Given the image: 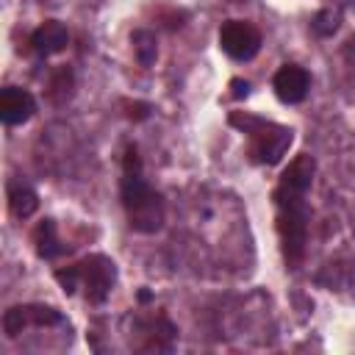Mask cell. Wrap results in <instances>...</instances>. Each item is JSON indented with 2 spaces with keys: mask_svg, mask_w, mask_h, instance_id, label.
Here are the masks:
<instances>
[{
  "mask_svg": "<svg viewBox=\"0 0 355 355\" xmlns=\"http://www.w3.org/2000/svg\"><path fill=\"white\" fill-rule=\"evenodd\" d=\"M122 205L136 233H158L164 227V197L144 180L141 158L133 144L122 158Z\"/></svg>",
  "mask_w": 355,
  "mask_h": 355,
  "instance_id": "cell-1",
  "label": "cell"
},
{
  "mask_svg": "<svg viewBox=\"0 0 355 355\" xmlns=\"http://www.w3.org/2000/svg\"><path fill=\"white\" fill-rule=\"evenodd\" d=\"M275 202H277V233H280V244H283V258L291 269H297L305 255V241H308L305 194L275 191Z\"/></svg>",
  "mask_w": 355,
  "mask_h": 355,
  "instance_id": "cell-2",
  "label": "cell"
},
{
  "mask_svg": "<svg viewBox=\"0 0 355 355\" xmlns=\"http://www.w3.org/2000/svg\"><path fill=\"white\" fill-rule=\"evenodd\" d=\"M230 125L241 128L247 136H250V158L255 164H277L288 144H291V130L286 125H277V122H266V119H258V116H241V114H233L230 116Z\"/></svg>",
  "mask_w": 355,
  "mask_h": 355,
  "instance_id": "cell-3",
  "label": "cell"
},
{
  "mask_svg": "<svg viewBox=\"0 0 355 355\" xmlns=\"http://www.w3.org/2000/svg\"><path fill=\"white\" fill-rule=\"evenodd\" d=\"M78 283L86 288V300L92 305H100L108 300L114 283H116V266L105 255H86L83 261L75 263Z\"/></svg>",
  "mask_w": 355,
  "mask_h": 355,
  "instance_id": "cell-4",
  "label": "cell"
},
{
  "mask_svg": "<svg viewBox=\"0 0 355 355\" xmlns=\"http://www.w3.org/2000/svg\"><path fill=\"white\" fill-rule=\"evenodd\" d=\"M219 44L222 50L236 61H250L261 50V31L252 22L244 19H227L219 28Z\"/></svg>",
  "mask_w": 355,
  "mask_h": 355,
  "instance_id": "cell-5",
  "label": "cell"
},
{
  "mask_svg": "<svg viewBox=\"0 0 355 355\" xmlns=\"http://www.w3.org/2000/svg\"><path fill=\"white\" fill-rule=\"evenodd\" d=\"M64 324V316L50 305H14L3 313V333L17 338L28 327H53Z\"/></svg>",
  "mask_w": 355,
  "mask_h": 355,
  "instance_id": "cell-6",
  "label": "cell"
},
{
  "mask_svg": "<svg viewBox=\"0 0 355 355\" xmlns=\"http://www.w3.org/2000/svg\"><path fill=\"white\" fill-rule=\"evenodd\" d=\"M272 89L275 94L294 105V103H302L308 89H311V75L305 67H297V64H283L277 72H275V80H272Z\"/></svg>",
  "mask_w": 355,
  "mask_h": 355,
  "instance_id": "cell-7",
  "label": "cell"
},
{
  "mask_svg": "<svg viewBox=\"0 0 355 355\" xmlns=\"http://www.w3.org/2000/svg\"><path fill=\"white\" fill-rule=\"evenodd\" d=\"M36 111V100L28 89H19V86H6L3 94H0V119L3 125H22L33 116Z\"/></svg>",
  "mask_w": 355,
  "mask_h": 355,
  "instance_id": "cell-8",
  "label": "cell"
},
{
  "mask_svg": "<svg viewBox=\"0 0 355 355\" xmlns=\"http://www.w3.org/2000/svg\"><path fill=\"white\" fill-rule=\"evenodd\" d=\"M313 172H316V161L311 155H297L280 175V183L275 191H286V194H305L313 183Z\"/></svg>",
  "mask_w": 355,
  "mask_h": 355,
  "instance_id": "cell-9",
  "label": "cell"
},
{
  "mask_svg": "<svg viewBox=\"0 0 355 355\" xmlns=\"http://www.w3.org/2000/svg\"><path fill=\"white\" fill-rule=\"evenodd\" d=\"M67 42H69V33L58 19H47L31 33V47L39 55H55L67 47Z\"/></svg>",
  "mask_w": 355,
  "mask_h": 355,
  "instance_id": "cell-10",
  "label": "cell"
},
{
  "mask_svg": "<svg viewBox=\"0 0 355 355\" xmlns=\"http://www.w3.org/2000/svg\"><path fill=\"white\" fill-rule=\"evenodd\" d=\"M8 208H11L14 216L28 219V216L36 214V208H39V197H36L33 189L19 186V183H11V186H8Z\"/></svg>",
  "mask_w": 355,
  "mask_h": 355,
  "instance_id": "cell-11",
  "label": "cell"
},
{
  "mask_svg": "<svg viewBox=\"0 0 355 355\" xmlns=\"http://www.w3.org/2000/svg\"><path fill=\"white\" fill-rule=\"evenodd\" d=\"M33 241H36V252H39V258H44V261H50V258H55V255L64 252L53 219H42V222H39V227H36V233H33Z\"/></svg>",
  "mask_w": 355,
  "mask_h": 355,
  "instance_id": "cell-12",
  "label": "cell"
},
{
  "mask_svg": "<svg viewBox=\"0 0 355 355\" xmlns=\"http://www.w3.org/2000/svg\"><path fill=\"white\" fill-rule=\"evenodd\" d=\"M133 53H136V61L141 67H153L155 58H158V47H155V36L150 31H136L133 33Z\"/></svg>",
  "mask_w": 355,
  "mask_h": 355,
  "instance_id": "cell-13",
  "label": "cell"
},
{
  "mask_svg": "<svg viewBox=\"0 0 355 355\" xmlns=\"http://www.w3.org/2000/svg\"><path fill=\"white\" fill-rule=\"evenodd\" d=\"M230 89H233L230 94H233L236 100H241V97H247V94H250V83H247V80H241V78H233V80H230Z\"/></svg>",
  "mask_w": 355,
  "mask_h": 355,
  "instance_id": "cell-14",
  "label": "cell"
}]
</instances>
